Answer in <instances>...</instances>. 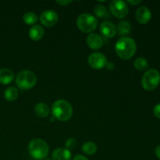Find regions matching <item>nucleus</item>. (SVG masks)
<instances>
[{
	"label": "nucleus",
	"mask_w": 160,
	"mask_h": 160,
	"mask_svg": "<svg viewBox=\"0 0 160 160\" xmlns=\"http://www.w3.org/2000/svg\"><path fill=\"white\" fill-rule=\"evenodd\" d=\"M137 50V45L134 39L128 37L120 38L115 45V51L117 56L123 60L131 59Z\"/></svg>",
	"instance_id": "f257e3e1"
},
{
	"label": "nucleus",
	"mask_w": 160,
	"mask_h": 160,
	"mask_svg": "<svg viewBox=\"0 0 160 160\" xmlns=\"http://www.w3.org/2000/svg\"><path fill=\"white\" fill-rule=\"evenodd\" d=\"M53 117L59 121H67L73 115V108L70 102L64 99L55 102L52 106Z\"/></svg>",
	"instance_id": "f03ea898"
},
{
	"label": "nucleus",
	"mask_w": 160,
	"mask_h": 160,
	"mask_svg": "<svg viewBox=\"0 0 160 160\" xmlns=\"http://www.w3.org/2000/svg\"><path fill=\"white\" fill-rule=\"evenodd\" d=\"M28 152L34 159H45L49 152V147L42 139H33L28 144Z\"/></svg>",
	"instance_id": "7ed1b4c3"
},
{
	"label": "nucleus",
	"mask_w": 160,
	"mask_h": 160,
	"mask_svg": "<svg viewBox=\"0 0 160 160\" xmlns=\"http://www.w3.org/2000/svg\"><path fill=\"white\" fill-rule=\"evenodd\" d=\"M37 83V77L31 70H23L20 72L16 78V84L21 90H29Z\"/></svg>",
	"instance_id": "20e7f679"
},
{
	"label": "nucleus",
	"mask_w": 160,
	"mask_h": 160,
	"mask_svg": "<svg viewBox=\"0 0 160 160\" xmlns=\"http://www.w3.org/2000/svg\"><path fill=\"white\" fill-rule=\"evenodd\" d=\"M77 26L83 33L92 32L97 28L98 20L89 13L81 14L77 19Z\"/></svg>",
	"instance_id": "39448f33"
},
{
	"label": "nucleus",
	"mask_w": 160,
	"mask_h": 160,
	"mask_svg": "<svg viewBox=\"0 0 160 160\" xmlns=\"http://www.w3.org/2000/svg\"><path fill=\"white\" fill-rule=\"evenodd\" d=\"M160 83V73L156 69H150L144 73L142 79V85L148 92L155 90Z\"/></svg>",
	"instance_id": "423d86ee"
},
{
	"label": "nucleus",
	"mask_w": 160,
	"mask_h": 160,
	"mask_svg": "<svg viewBox=\"0 0 160 160\" xmlns=\"http://www.w3.org/2000/svg\"><path fill=\"white\" fill-rule=\"evenodd\" d=\"M109 9L112 15L117 18H124L128 16L129 8L126 2L113 0L109 3Z\"/></svg>",
	"instance_id": "0eeeda50"
},
{
	"label": "nucleus",
	"mask_w": 160,
	"mask_h": 160,
	"mask_svg": "<svg viewBox=\"0 0 160 160\" xmlns=\"http://www.w3.org/2000/svg\"><path fill=\"white\" fill-rule=\"evenodd\" d=\"M89 66L95 70H101L106 67L108 62L106 56L101 52L92 53L88 59Z\"/></svg>",
	"instance_id": "6e6552de"
},
{
	"label": "nucleus",
	"mask_w": 160,
	"mask_h": 160,
	"mask_svg": "<svg viewBox=\"0 0 160 160\" xmlns=\"http://www.w3.org/2000/svg\"><path fill=\"white\" fill-rule=\"evenodd\" d=\"M57 13L55 11L48 9L45 10L40 15V21L42 25L47 27V28H52L55 26L58 22Z\"/></svg>",
	"instance_id": "1a4fd4ad"
},
{
	"label": "nucleus",
	"mask_w": 160,
	"mask_h": 160,
	"mask_svg": "<svg viewBox=\"0 0 160 160\" xmlns=\"http://www.w3.org/2000/svg\"><path fill=\"white\" fill-rule=\"evenodd\" d=\"M135 17L138 23L141 24H146L151 20L152 12L148 7L143 6L137 9Z\"/></svg>",
	"instance_id": "9d476101"
},
{
	"label": "nucleus",
	"mask_w": 160,
	"mask_h": 160,
	"mask_svg": "<svg viewBox=\"0 0 160 160\" xmlns=\"http://www.w3.org/2000/svg\"><path fill=\"white\" fill-rule=\"evenodd\" d=\"M100 31L105 38H112L117 34V29L116 25L110 21H104L100 25Z\"/></svg>",
	"instance_id": "9b49d317"
},
{
	"label": "nucleus",
	"mask_w": 160,
	"mask_h": 160,
	"mask_svg": "<svg viewBox=\"0 0 160 160\" xmlns=\"http://www.w3.org/2000/svg\"><path fill=\"white\" fill-rule=\"evenodd\" d=\"M87 44L88 47L92 49L96 50L99 49L103 45V39L98 34H91L87 38Z\"/></svg>",
	"instance_id": "f8f14e48"
},
{
	"label": "nucleus",
	"mask_w": 160,
	"mask_h": 160,
	"mask_svg": "<svg viewBox=\"0 0 160 160\" xmlns=\"http://www.w3.org/2000/svg\"><path fill=\"white\" fill-rule=\"evenodd\" d=\"M52 160H70L71 152L70 150L64 148H58L54 150L52 154Z\"/></svg>",
	"instance_id": "ddd939ff"
},
{
	"label": "nucleus",
	"mask_w": 160,
	"mask_h": 160,
	"mask_svg": "<svg viewBox=\"0 0 160 160\" xmlns=\"http://www.w3.org/2000/svg\"><path fill=\"white\" fill-rule=\"evenodd\" d=\"M14 73L8 68H2L0 70V84H9L13 81Z\"/></svg>",
	"instance_id": "4468645a"
},
{
	"label": "nucleus",
	"mask_w": 160,
	"mask_h": 160,
	"mask_svg": "<svg viewBox=\"0 0 160 160\" xmlns=\"http://www.w3.org/2000/svg\"><path fill=\"white\" fill-rule=\"evenodd\" d=\"M45 31L40 25H34L29 30V37L33 41H39L43 38Z\"/></svg>",
	"instance_id": "2eb2a0df"
},
{
	"label": "nucleus",
	"mask_w": 160,
	"mask_h": 160,
	"mask_svg": "<svg viewBox=\"0 0 160 160\" xmlns=\"http://www.w3.org/2000/svg\"><path fill=\"white\" fill-rule=\"evenodd\" d=\"M34 112L36 115L42 118H45L49 115V107L47 104L44 102L38 103L35 106H34Z\"/></svg>",
	"instance_id": "dca6fc26"
},
{
	"label": "nucleus",
	"mask_w": 160,
	"mask_h": 160,
	"mask_svg": "<svg viewBox=\"0 0 160 160\" xmlns=\"http://www.w3.org/2000/svg\"><path fill=\"white\" fill-rule=\"evenodd\" d=\"M19 92L17 88L9 87L6 89L4 92V97L7 101L13 102L18 98Z\"/></svg>",
	"instance_id": "f3484780"
},
{
	"label": "nucleus",
	"mask_w": 160,
	"mask_h": 160,
	"mask_svg": "<svg viewBox=\"0 0 160 160\" xmlns=\"http://www.w3.org/2000/svg\"><path fill=\"white\" fill-rule=\"evenodd\" d=\"M117 29L120 35H126L131 32V23L126 20H122L118 23Z\"/></svg>",
	"instance_id": "a211bd4d"
},
{
	"label": "nucleus",
	"mask_w": 160,
	"mask_h": 160,
	"mask_svg": "<svg viewBox=\"0 0 160 160\" xmlns=\"http://www.w3.org/2000/svg\"><path fill=\"white\" fill-rule=\"evenodd\" d=\"M134 67L136 70H139V71H144L148 69V62L145 58L139 57L134 60Z\"/></svg>",
	"instance_id": "6ab92c4d"
},
{
	"label": "nucleus",
	"mask_w": 160,
	"mask_h": 160,
	"mask_svg": "<svg viewBox=\"0 0 160 160\" xmlns=\"http://www.w3.org/2000/svg\"><path fill=\"white\" fill-rule=\"evenodd\" d=\"M82 151L86 155L92 156V155H94L96 152L97 145L92 142H85L82 146Z\"/></svg>",
	"instance_id": "aec40b11"
},
{
	"label": "nucleus",
	"mask_w": 160,
	"mask_h": 160,
	"mask_svg": "<svg viewBox=\"0 0 160 160\" xmlns=\"http://www.w3.org/2000/svg\"><path fill=\"white\" fill-rule=\"evenodd\" d=\"M38 16L33 12H26L23 17V22L28 25L34 24V23L38 21Z\"/></svg>",
	"instance_id": "412c9836"
},
{
	"label": "nucleus",
	"mask_w": 160,
	"mask_h": 160,
	"mask_svg": "<svg viewBox=\"0 0 160 160\" xmlns=\"http://www.w3.org/2000/svg\"><path fill=\"white\" fill-rule=\"evenodd\" d=\"M94 12L98 18H106L108 17V11L103 5H97L94 9Z\"/></svg>",
	"instance_id": "4be33fe9"
},
{
	"label": "nucleus",
	"mask_w": 160,
	"mask_h": 160,
	"mask_svg": "<svg viewBox=\"0 0 160 160\" xmlns=\"http://www.w3.org/2000/svg\"><path fill=\"white\" fill-rule=\"evenodd\" d=\"M76 144H77V142L76 140H75L73 138H70L67 139V141H66V143H65V145H66V148H67V149H71V148H73L75 146H76Z\"/></svg>",
	"instance_id": "5701e85b"
},
{
	"label": "nucleus",
	"mask_w": 160,
	"mask_h": 160,
	"mask_svg": "<svg viewBox=\"0 0 160 160\" xmlns=\"http://www.w3.org/2000/svg\"><path fill=\"white\" fill-rule=\"evenodd\" d=\"M153 113L155 117H157L158 119H160V103L156 105L155 107L153 108Z\"/></svg>",
	"instance_id": "b1692460"
},
{
	"label": "nucleus",
	"mask_w": 160,
	"mask_h": 160,
	"mask_svg": "<svg viewBox=\"0 0 160 160\" xmlns=\"http://www.w3.org/2000/svg\"><path fill=\"white\" fill-rule=\"evenodd\" d=\"M72 2V1H68V0H61V1H56V3L59 4V6H68L69 4Z\"/></svg>",
	"instance_id": "393cba45"
},
{
	"label": "nucleus",
	"mask_w": 160,
	"mask_h": 160,
	"mask_svg": "<svg viewBox=\"0 0 160 160\" xmlns=\"http://www.w3.org/2000/svg\"><path fill=\"white\" fill-rule=\"evenodd\" d=\"M73 160H88L86 156H82V155H77L73 157Z\"/></svg>",
	"instance_id": "a878e982"
},
{
	"label": "nucleus",
	"mask_w": 160,
	"mask_h": 160,
	"mask_svg": "<svg viewBox=\"0 0 160 160\" xmlns=\"http://www.w3.org/2000/svg\"><path fill=\"white\" fill-rule=\"evenodd\" d=\"M155 153H156V156L158 159H160V145L157 146L156 148V150H155Z\"/></svg>",
	"instance_id": "bb28decb"
},
{
	"label": "nucleus",
	"mask_w": 160,
	"mask_h": 160,
	"mask_svg": "<svg viewBox=\"0 0 160 160\" xmlns=\"http://www.w3.org/2000/svg\"><path fill=\"white\" fill-rule=\"evenodd\" d=\"M127 2L129 3L130 5H132V6H135V5L140 4V3L142 2V1H140V0H138V1H131V0H128Z\"/></svg>",
	"instance_id": "cd10ccee"
},
{
	"label": "nucleus",
	"mask_w": 160,
	"mask_h": 160,
	"mask_svg": "<svg viewBox=\"0 0 160 160\" xmlns=\"http://www.w3.org/2000/svg\"><path fill=\"white\" fill-rule=\"evenodd\" d=\"M45 160H51V159H45Z\"/></svg>",
	"instance_id": "c85d7f7f"
}]
</instances>
